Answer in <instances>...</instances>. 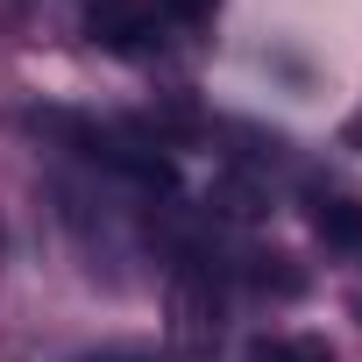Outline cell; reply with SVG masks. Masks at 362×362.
<instances>
[{"mask_svg": "<svg viewBox=\"0 0 362 362\" xmlns=\"http://www.w3.org/2000/svg\"><path fill=\"white\" fill-rule=\"evenodd\" d=\"M214 341H221V291H214V277L185 256L177 277H170V348L199 362V355H214Z\"/></svg>", "mask_w": 362, "mask_h": 362, "instance_id": "6da1fadb", "label": "cell"}, {"mask_svg": "<svg viewBox=\"0 0 362 362\" xmlns=\"http://www.w3.org/2000/svg\"><path fill=\"white\" fill-rule=\"evenodd\" d=\"M149 36H156V15L142 8V0H100L93 8V43L135 57V50H149Z\"/></svg>", "mask_w": 362, "mask_h": 362, "instance_id": "7a4b0ae2", "label": "cell"}, {"mask_svg": "<svg viewBox=\"0 0 362 362\" xmlns=\"http://www.w3.org/2000/svg\"><path fill=\"white\" fill-rule=\"evenodd\" d=\"M313 228L334 249H362V199H320L313 206Z\"/></svg>", "mask_w": 362, "mask_h": 362, "instance_id": "3957f363", "label": "cell"}, {"mask_svg": "<svg viewBox=\"0 0 362 362\" xmlns=\"http://www.w3.org/2000/svg\"><path fill=\"white\" fill-rule=\"evenodd\" d=\"M249 362H334V348H327V341H291V334H270V341H256V348H249Z\"/></svg>", "mask_w": 362, "mask_h": 362, "instance_id": "277c9868", "label": "cell"}, {"mask_svg": "<svg viewBox=\"0 0 362 362\" xmlns=\"http://www.w3.org/2000/svg\"><path fill=\"white\" fill-rule=\"evenodd\" d=\"M156 15H170V22H206L214 0H156Z\"/></svg>", "mask_w": 362, "mask_h": 362, "instance_id": "5b68a950", "label": "cell"}, {"mask_svg": "<svg viewBox=\"0 0 362 362\" xmlns=\"http://www.w3.org/2000/svg\"><path fill=\"white\" fill-rule=\"evenodd\" d=\"M93 362H135V355H93Z\"/></svg>", "mask_w": 362, "mask_h": 362, "instance_id": "8992f818", "label": "cell"}]
</instances>
